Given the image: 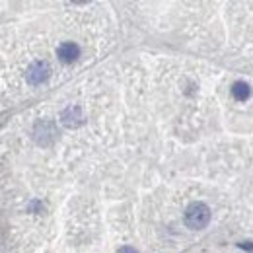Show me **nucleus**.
<instances>
[{
	"mask_svg": "<svg viewBox=\"0 0 253 253\" xmlns=\"http://www.w3.org/2000/svg\"><path fill=\"white\" fill-rule=\"evenodd\" d=\"M63 123L66 126H78L84 123V117H82V109L78 105H72L68 109H64L63 113Z\"/></svg>",
	"mask_w": 253,
	"mask_h": 253,
	"instance_id": "nucleus-5",
	"label": "nucleus"
},
{
	"mask_svg": "<svg viewBox=\"0 0 253 253\" xmlns=\"http://www.w3.org/2000/svg\"><path fill=\"white\" fill-rule=\"evenodd\" d=\"M57 55H59V59L63 61V63H74L78 57H80V47L76 45V43H72V41H66V43H61L59 45V49H57Z\"/></svg>",
	"mask_w": 253,
	"mask_h": 253,
	"instance_id": "nucleus-4",
	"label": "nucleus"
},
{
	"mask_svg": "<svg viewBox=\"0 0 253 253\" xmlns=\"http://www.w3.org/2000/svg\"><path fill=\"white\" fill-rule=\"evenodd\" d=\"M117 253H138V252H136V250H132V248H128V246H123Z\"/></svg>",
	"mask_w": 253,
	"mask_h": 253,
	"instance_id": "nucleus-7",
	"label": "nucleus"
},
{
	"mask_svg": "<svg viewBox=\"0 0 253 253\" xmlns=\"http://www.w3.org/2000/svg\"><path fill=\"white\" fill-rule=\"evenodd\" d=\"M211 220V209L205 203H193L185 211V224L193 230L205 228Z\"/></svg>",
	"mask_w": 253,
	"mask_h": 253,
	"instance_id": "nucleus-1",
	"label": "nucleus"
},
{
	"mask_svg": "<svg viewBox=\"0 0 253 253\" xmlns=\"http://www.w3.org/2000/svg\"><path fill=\"white\" fill-rule=\"evenodd\" d=\"M35 134H37V140H39L41 144H51V142L57 138L55 123H51V121H41V123H37Z\"/></svg>",
	"mask_w": 253,
	"mask_h": 253,
	"instance_id": "nucleus-3",
	"label": "nucleus"
},
{
	"mask_svg": "<svg viewBox=\"0 0 253 253\" xmlns=\"http://www.w3.org/2000/svg\"><path fill=\"white\" fill-rule=\"evenodd\" d=\"M232 95H234L236 99H240V101L248 99V97H250V86H248L246 82H236L234 88H232Z\"/></svg>",
	"mask_w": 253,
	"mask_h": 253,
	"instance_id": "nucleus-6",
	"label": "nucleus"
},
{
	"mask_svg": "<svg viewBox=\"0 0 253 253\" xmlns=\"http://www.w3.org/2000/svg\"><path fill=\"white\" fill-rule=\"evenodd\" d=\"M49 74H51L49 64L45 63V61H37L28 70V82L30 84H41V82H45L49 78Z\"/></svg>",
	"mask_w": 253,
	"mask_h": 253,
	"instance_id": "nucleus-2",
	"label": "nucleus"
}]
</instances>
